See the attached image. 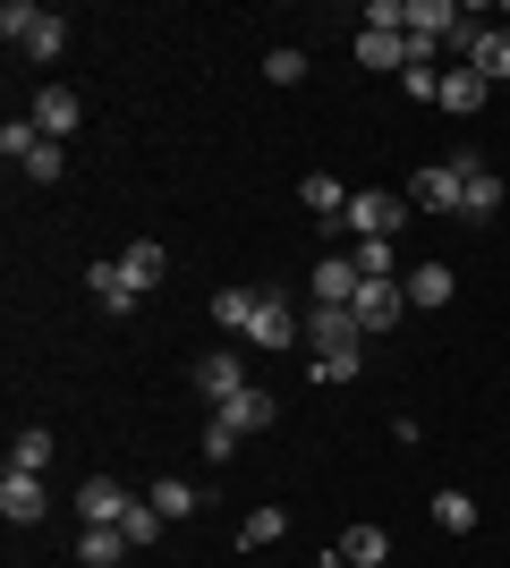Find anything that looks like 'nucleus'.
I'll use <instances>...</instances> for the list:
<instances>
[{
  "mask_svg": "<svg viewBox=\"0 0 510 568\" xmlns=\"http://www.w3.org/2000/svg\"><path fill=\"white\" fill-rule=\"evenodd\" d=\"M120 272H128V281H137V297H146V288H162L170 255H162V246H153V237H137V246H128V255H120Z\"/></svg>",
  "mask_w": 510,
  "mask_h": 568,
  "instance_id": "obj_21",
  "label": "nucleus"
},
{
  "mask_svg": "<svg viewBox=\"0 0 510 568\" xmlns=\"http://www.w3.org/2000/svg\"><path fill=\"white\" fill-rule=\"evenodd\" d=\"M486 102H493V85H486L477 69H468V60H460V69H442V94H434V111H451V119H477Z\"/></svg>",
  "mask_w": 510,
  "mask_h": 568,
  "instance_id": "obj_11",
  "label": "nucleus"
},
{
  "mask_svg": "<svg viewBox=\"0 0 510 568\" xmlns=\"http://www.w3.org/2000/svg\"><path fill=\"white\" fill-rule=\"evenodd\" d=\"M460 51H468V69L486 77V85L493 77L510 85V26H460Z\"/></svg>",
  "mask_w": 510,
  "mask_h": 568,
  "instance_id": "obj_5",
  "label": "nucleus"
},
{
  "mask_svg": "<svg viewBox=\"0 0 510 568\" xmlns=\"http://www.w3.org/2000/svg\"><path fill=\"white\" fill-rule=\"evenodd\" d=\"M9 467L43 475V467H51V433H18V442H9Z\"/></svg>",
  "mask_w": 510,
  "mask_h": 568,
  "instance_id": "obj_28",
  "label": "nucleus"
},
{
  "mask_svg": "<svg viewBox=\"0 0 510 568\" xmlns=\"http://www.w3.org/2000/svg\"><path fill=\"white\" fill-rule=\"evenodd\" d=\"M162 526H170L162 509H153V500H137V509H128V518H120V535H128V544H137V551H146L153 535H162Z\"/></svg>",
  "mask_w": 510,
  "mask_h": 568,
  "instance_id": "obj_27",
  "label": "nucleus"
},
{
  "mask_svg": "<svg viewBox=\"0 0 510 568\" xmlns=\"http://www.w3.org/2000/svg\"><path fill=\"white\" fill-rule=\"evenodd\" d=\"M434 526L442 535H477V500L468 493H434Z\"/></svg>",
  "mask_w": 510,
  "mask_h": 568,
  "instance_id": "obj_25",
  "label": "nucleus"
},
{
  "mask_svg": "<svg viewBox=\"0 0 510 568\" xmlns=\"http://www.w3.org/2000/svg\"><path fill=\"white\" fill-rule=\"evenodd\" d=\"M400 221H409V195L358 187V195H349V221H340V230H358V237H400Z\"/></svg>",
  "mask_w": 510,
  "mask_h": 568,
  "instance_id": "obj_2",
  "label": "nucleus"
},
{
  "mask_svg": "<svg viewBox=\"0 0 510 568\" xmlns=\"http://www.w3.org/2000/svg\"><path fill=\"white\" fill-rule=\"evenodd\" d=\"M0 34H9V51H26V60H60L69 18L43 9V0H9V9H0Z\"/></svg>",
  "mask_w": 510,
  "mask_h": 568,
  "instance_id": "obj_1",
  "label": "nucleus"
},
{
  "mask_svg": "<svg viewBox=\"0 0 510 568\" xmlns=\"http://www.w3.org/2000/svg\"><path fill=\"white\" fill-rule=\"evenodd\" d=\"M383 568H391V560H383Z\"/></svg>",
  "mask_w": 510,
  "mask_h": 568,
  "instance_id": "obj_36",
  "label": "nucleus"
},
{
  "mask_svg": "<svg viewBox=\"0 0 510 568\" xmlns=\"http://www.w3.org/2000/svg\"><path fill=\"white\" fill-rule=\"evenodd\" d=\"M409 204L417 213H460V162H451V153H442V162H426L409 179Z\"/></svg>",
  "mask_w": 510,
  "mask_h": 568,
  "instance_id": "obj_6",
  "label": "nucleus"
},
{
  "mask_svg": "<svg viewBox=\"0 0 510 568\" xmlns=\"http://www.w3.org/2000/svg\"><path fill=\"white\" fill-rule=\"evenodd\" d=\"M307 339V314L290 306V297H272L264 288V306H256V332H247V348H298Z\"/></svg>",
  "mask_w": 510,
  "mask_h": 568,
  "instance_id": "obj_4",
  "label": "nucleus"
},
{
  "mask_svg": "<svg viewBox=\"0 0 510 568\" xmlns=\"http://www.w3.org/2000/svg\"><path fill=\"white\" fill-rule=\"evenodd\" d=\"M502 26H510V9H502Z\"/></svg>",
  "mask_w": 510,
  "mask_h": 568,
  "instance_id": "obj_35",
  "label": "nucleus"
},
{
  "mask_svg": "<svg viewBox=\"0 0 510 568\" xmlns=\"http://www.w3.org/2000/svg\"><path fill=\"white\" fill-rule=\"evenodd\" d=\"M264 77H272V85H298V77H307V51H290V43H281V51L264 60Z\"/></svg>",
  "mask_w": 510,
  "mask_h": 568,
  "instance_id": "obj_30",
  "label": "nucleus"
},
{
  "mask_svg": "<svg viewBox=\"0 0 510 568\" xmlns=\"http://www.w3.org/2000/svg\"><path fill=\"white\" fill-rule=\"evenodd\" d=\"M409 34H383V26H358V69H383V77H409Z\"/></svg>",
  "mask_w": 510,
  "mask_h": 568,
  "instance_id": "obj_13",
  "label": "nucleus"
},
{
  "mask_svg": "<svg viewBox=\"0 0 510 568\" xmlns=\"http://www.w3.org/2000/svg\"><path fill=\"white\" fill-rule=\"evenodd\" d=\"M493 213H502V179H493V162H486V170L460 179V221H493Z\"/></svg>",
  "mask_w": 510,
  "mask_h": 568,
  "instance_id": "obj_17",
  "label": "nucleus"
},
{
  "mask_svg": "<svg viewBox=\"0 0 510 568\" xmlns=\"http://www.w3.org/2000/svg\"><path fill=\"white\" fill-rule=\"evenodd\" d=\"M400 85H409L417 102H434V94H442V69H434V60H409V77H400Z\"/></svg>",
  "mask_w": 510,
  "mask_h": 568,
  "instance_id": "obj_31",
  "label": "nucleus"
},
{
  "mask_svg": "<svg viewBox=\"0 0 510 568\" xmlns=\"http://www.w3.org/2000/svg\"><path fill=\"white\" fill-rule=\"evenodd\" d=\"M256 306H264V288H221L213 323H221V332H256Z\"/></svg>",
  "mask_w": 510,
  "mask_h": 568,
  "instance_id": "obj_22",
  "label": "nucleus"
},
{
  "mask_svg": "<svg viewBox=\"0 0 510 568\" xmlns=\"http://www.w3.org/2000/svg\"><path fill=\"white\" fill-rule=\"evenodd\" d=\"M26 119H34V128H43V136L60 144V136H77V119H86V102H77V85H43Z\"/></svg>",
  "mask_w": 510,
  "mask_h": 568,
  "instance_id": "obj_12",
  "label": "nucleus"
},
{
  "mask_svg": "<svg viewBox=\"0 0 510 568\" xmlns=\"http://www.w3.org/2000/svg\"><path fill=\"white\" fill-rule=\"evenodd\" d=\"M272 416H281V399H272V390H256V382H247L239 399H221V407H213V425H230L239 442H247V433H264Z\"/></svg>",
  "mask_w": 510,
  "mask_h": 568,
  "instance_id": "obj_9",
  "label": "nucleus"
},
{
  "mask_svg": "<svg viewBox=\"0 0 510 568\" xmlns=\"http://www.w3.org/2000/svg\"><path fill=\"white\" fill-rule=\"evenodd\" d=\"M358 365H366V356H316L307 374H316V382H358Z\"/></svg>",
  "mask_w": 510,
  "mask_h": 568,
  "instance_id": "obj_32",
  "label": "nucleus"
},
{
  "mask_svg": "<svg viewBox=\"0 0 510 568\" xmlns=\"http://www.w3.org/2000/svg\"><path fill=\"white\" fill-rule=\"evenodd\" d=\"M86 288H94V297H102L111 314H128V306H137V281H128L120 263H86Z\"/></svg>",
  "mask_w": 510,
  "mask_h": 568,
  "instance_id": "obj_20",
  "label": "nucleus"
},
{
  "mask_svg": "<svg viewBox=\"0 0 510 568\" xmlns=\"http://www.w3.org/2000/svg\"><path fill=\"white\" fill-rule=\"evenodd\" d=\"M128 551H137V544H128L120 526H86V535H77V560H86V568H120Z\"/></svg>",
  "mask_w": 510,
  "mask_h": 568,
  "instance_id": "obj_18",
  "label": "nucleus"
},
{
  "mask_svg": "<svg viewBox=\"0 0 510 568\" xmlns=\"http://www.w3.org/2000/svg\"><path fill=\"white\" fill-rule=\"evenodd\" d=\"M196 390H204V399H239V390H247V356H230V348H213V356H204V365H196Z\"/></svg>",
  "mask_w": 510,
  "mask_h": 568,
  "instance_id": "obj_16",
  "label": "nucleus"
},
{
  "mask_svg": "<svg viewBox=\"0 0 510 568\" xmlns=\"http://www.w3.org/2000/svg\"><path fill=\"white\" fill-rule=\"evenodd\" d=\"M340 560L383 568V560H391V535H383V526H349V535H340Z\"/></svg>",
  "mask_w": 510,
  "mask_h": 568,
  "instance_id": "obj_23",
  "label": "nucleus"
},
{
  "mask_svg": "<svg viewBox=\"0 0 510 568\" xmlns=\"http://www.w3.org/2000/svg\"><path fill=\"white\" fill-rule=\"evenodd\" d=\"M43 509H51L43 475H26V467H9V475H0V518H9V526H34Z\"/></svg>",
  "mask_w": 510,
  "mask_h": 568,
  "instance_id": "obj_7",
  "label": "nucleus"
},
{
  "mask_svg": "<svg viewBox=\"0 0 510 568\" xmlns=\"http://www.w3.org/2000/svg\"><path fill=\"white\" fill-rule=\"evenodd\" d=\"M77 509H86V526H120L128 509H137V493H128V484H111V475H86Z\"/></svg>",
  "mask_w": 510,
  "mask_h": 568,
  "instance_id": "obj_14",
  "label": "nucleus"
},
{
  "mask_svg": "<svg viewBox=\"0 0 510 568\" xmlns=\"http://www.w3.org/2000/svg\"><path fill=\"white\" fill-rule=\"evenodd\" d=\"M298 204H307V213H316V221H349V187H340L332 170H316V179L298 187Z\"/></svg>",
  "mask_w": 510,
  "mask_h": 568,
  "instance_id": "obj_19",
  "label": "nucleus"
},
{
  "mask_svg": "<svg viewBox=\"0 0 510 568\" xmlns=\"http://www.w3.org/2000/svg\"><path fill=\"white\" fill-rule=\"evenodd\" d=\"M281 526H290L281 509H256V518L239 526V544H247V551H264V544H281Z\"/></svg>",
  "mask_w": 510,
  "mask_h": 568,
  "instance_id": "obj_29",
  "label": "nucleus"
},
{
  "mask_svg": "<svg viewBox=\"0 0 510 568\" xmlns=\"http://www.w3.org/2000/svg\"><path fill=\"white\" fill-rule=\"evenodd\" d=\"M316 306H358V288H366V272H358V255H323L316 263Z\"/></svg>",
  "mask_w": 510,
  "mask_h": 568,
  "instance_id": "obj_10",
  "label": "nucleus"
},
{
  "mask_svg": "<svg viewBox=\"0 0 510 568\" xmlns=\"http://www.w3.org/2000/svg\"><path fill=\"white\" fill-rule=\"evenodd\" d=\"M358 272L366 281H400V246L391 237H358Z\"/></svg>",
  "mask_w": 510,
  "mask_h": 568,
  "instance_id": "obj_24",
  "label": "nucleus"
},
{
  "mask_svg": "<svg viewBox=\"0 0 510 568\" xmlns=\"http://www.w3.org/2000/svg\"><path fill=\"white\" fill-rule=\"evenodd\" d=\"M400 288H409V306H451V297H460V272H451V263H417V272H400Z\"/></svg>",
  "mask_w": 510,
  "mask_h": 568,
  "instance_id": "obj_15",
  "label": "nucleus"
},
{
  "mask_svg": "<svg viewBox=\"0 0 510 568\" xmlns=\"http://www.w3.org/2000/svg\"><path fill=\"white\" fill-rule=\"evenodd\" d=\"M153 509H162V518H196V484H179V475H162V484H153Z\"/></svg>",
  "mask_w": 510,
  "mask_h": 568,
  "instance_id": "obj_26",
  "label": "nucleus"
},
{
  "mask_svg": "<svg viewBox=\"0 0 510 568\" xmlns=\"http://www.w3.org/2000/svg\"><path fill=\"white\" fill-rule=\"evenodd\" d=\"M323 568H358V560H340V551H332V560H323Z\"/></svg>",
  "mask_w": 510,
  "mask_h": 568,
  "instance_id": "obj_34",
  "label": "nucleus"
},
{
  "mask_svg": "<svg viewBox=\"0 0 510 568\" xmlns=\"http://www.w3.org/2000/svg\"><path fill=\"white\" fill-rule=\"evenodd\" d=\"M204 458H213V467H221V458H239V433H230V425H204Z\"/></svg>",
  "mask_w": 510,
  "mask_h": 568,
  "instance_id": "obj_33",
  "label": "nucleus"
},
{
  "mask_svg": "<svg viewBox=\"0 0 510 568\" xmlns=\"http://www.w3.org/2000/svg\"><path fill=\"white\" fill-rule=\"evenodd\" d=\"M349 314H358V332H391V323L409 314V288H400V281H366Z\"/></svg>",
  "mask_w": 510,
  "mask_h": 568,
  "instance_id": "obj_8",
  "label": "nucleus"
},
{
  "mask_svg": "<svg viewBox=\"0 0 510 568\" xmlns=\"http://www.w3.org/2000/svg\"><path fill=\"white\" fill-rule=\"evenodd\" d=\"M307 348H316V356H358L366 348L358 314H349V306H307Z\"/></svg>",
  "mask_w": 510,
  "mask_h": 568,
  "instance_id": "obj_3",
  "label": "nucleus"
}]
</instances>
